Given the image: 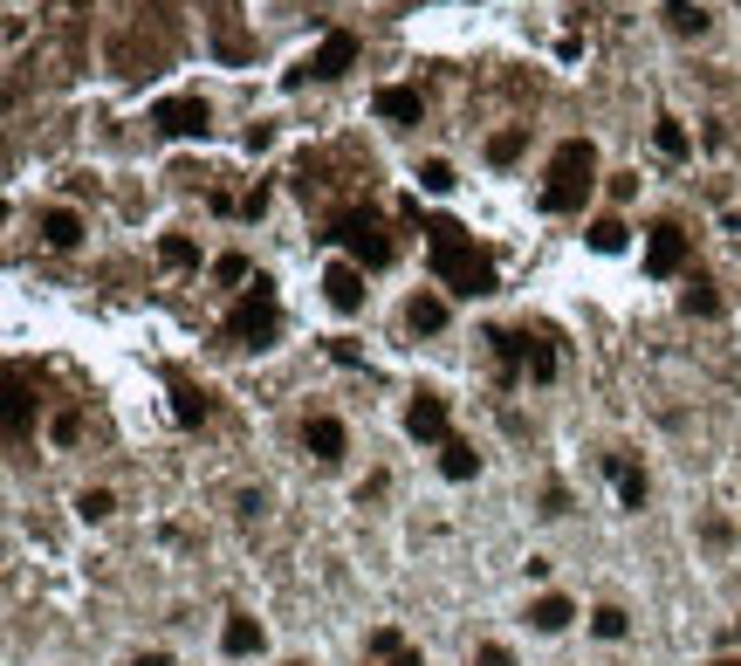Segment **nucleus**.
I'll list each match as a JSON object with an SVG mask.
<instances>
[{"mask_svg":"<svg viewBox=\"0 0 741 666\" xmlns=\"http://www.w3.org/2000/svg\"><path fill=\"white\" fill-rule=\"evenodd\" d=\"M419 234H426V254H432V275H440V289L453 296H495V262L474 248V234L460 220H419Z\"/></svg>","mask_w":741,"mask_h":666,"instance_id":"1","label":"nucleus"},{"mask_svg":"<svg viewBox=\"0 0 741 666\" xmlns=\"http://www.w3.org/2000/svg\"><path fill=\"white\" fill-rule=\"evenodd\" d=\"M598 186V145L591 138H564L543 172V214H577Z\"/></svg>","mask_w":741,"mask_h":666,"instance_id":"2","label":"nucleus"},{"mask_svg":"<svg viewBox=\"0 0 741 666\" xmlns=\"http://www.w3.org/2000/svg\"><path fill=\"white\" fill-rule=\"evenodd\" d=\"M220 337L241 344V351H268L275 337H282V302H275V282L268 275H254V289H241V302L220 323Z\"/></svg>","mask_w":741,"mask_h":666,"instance_id":"3","label":"nucleus"},{"mask_svg":"<svg viewBox=\"0 0 741 666\" xmlns=\"http://www.w3.org/2000/svg\"><path fill=\"white\" fill-rule=\"evenodd\" d=\"M329 241H344L357 268H392V262H398V241L385 234V220H378L371 207L337 214V220H329Z\"/></svg>","mask_w":741,"mask_h":666,"instance_id":"4","label":"nucleus"},{"mask_svg":"<svg viewBox=\"0 0 741 666\" xmlns=\"http://www.w3.org/2000/svg\"><path fill=\"white\" fill-rule=\"evenodd\" d=\"M488 344H495L508 378L529 371L535 386H549V378H556V351H549V337H535V330H488Z\"/></svg>","mask_w":741,"mask_h":666,"instance_id":"5","label":"nucleus"},{"mask_svg":"<svg viewBox=\"0 0 741 666\" xmlns=\"http://www.w3.org/2000/svg\"><path fill=\"white\" fill-rule=\"evenodd\" d=\"M350 69H357V35H350V28H329V35L316 42V56L302 62L289 83H302V76H316V83H337V76H350Z\"/></svg>","mask_w":741,"mask_h":666,"instance_id":"6","label":"nucleus"},{"mask_svg":"<svg viewBox=\"0 0 741 666\" xmlns=\"http://www.w3.org/2000/svg\"><path fill=\"white\" fill-rule=\"evenodd\" d=\"M151 124H159L165 138H207L213 111L199 104V96H159V104H151Z\"/></svg>","mask_w":741,"mask_h":666,"instance_id":"7","label":"nucleus"},{"mask_svg":"<svg viewBox=\"0 0 741 666\" xmlns=\"http://www.w3.org/2000/svg\"><path fill=\"white\" fill-rule=\"evenodd\" d=\"M686 248H694V234H686L680 220H659L652 234H646V275H659V282L680 275L686 268Z\"/></svg>","mask_w":741,"mask_h":666,"instance_id":"8","label":"nucleus"},{"mask_svg":"<svg viewBox=\"0 0 741 666\" xmlns=\"http://www.w3.org/2000/svg\"><path fill=\"white\" fill-rule=\"evenodd\" d=\"M405 433H413V440H426V447H447V440H453V426H447V399L432 392V386H419L413 405H405Z\"/></svg>","mask_w":741,"mask_h":666,"instance_id":"9","label":"nucleus"},{"mask_svg":"<svg viewBox=\"0 0 741 666\" xmlns=\"http://www.w3.org/2000/svg\"><path fill=\"white\" fill-rule=\"evenodd\" d=\"M323 302L337 317H357V310H364V268H357V262H329L323 268Z\"/></svg>","mask_w":741,"mask_h":666,"instance_id":"10","label":"nucleus"},{"mask_svg":"<svg viewBox=\"0 0 741 666\" xmlns=\"http://www.w3.org/2000/svg\"><path fill=\"white\" fill-rule=\"evenodd\" d=\"M302 447H310L323 468H337L344 460V447H350V433H344V420H329V413H316L310 426H302Z\"/></svg>","mask_w":741,"mask_h":666,"instance_id":"11","label":"nucleus"},{"mask_svg":"<svg viewBox=\"0 0 741 666\" xmlns=\"http://www.w3.org/2000/svg\"><path fill=\"white\" fill-rule=\"evenodd\" d=\"M262 646H268L262 619H247V611H227V625H220V653H227V659H247V653H262Z\"/></svg>","mask_w":741,"mask_h":666,"instance_id":"12","label":"nucleus"},{"mask_svg":"<svg viewBox=\"0 0 741 666\" xmlns=\"http://www.w3.org/2000/svg\"><path fill=\"white\" fill-rule=\"evenodd\" d=\"M405 330H413V337H440V330H447V296L419 289L413 302H405Z\"/></svg>","mask_w":741,"mask_h":666,"instance_id":"13","label":"nucleus"},{"mask_svg":"<svg viewBox=\"0 0 741 666\" xmlns=\"http://www.w3.org/2000/svg\"><path fill=\"white\" fill-rule=\"evenodd\" d=\"M371 111L385 117V124H419V111H426V104H419V90H405V83H385V90L371 96Z\"/></svg>","mask_w":741,"mask_h":666,"instance_id":"14","label":"nucleus"},{"mask_svg":"<svg viewBox=\"0 0 741 666\" xmlns=\"http://www.w3.org/2000/svg\"><path fill=\"white\" fill-rule=\"evenodd\" d=\"M604 474L618 481V502H625V508H646V495H652V489H646V468H632L625 453H604Z\"/></svg>","mask_w":741,"mask_h":666,"instance_id":"15","label":"nucleus"},{"mask_svg":"<svg viewBox=\"0 0 741 666\" xmlns=\"http://www.w3.org/2000/svg\"><path fill=\"white\" fill-rule=\"evenodd\" d=\"M570 619H577V605H570L564 592H543V598L529 605V625H535V632H564Z\"/></svg>","mask_w":741,"mask_h":666,"instance_id":"16","label":"nucleus"},{"mask_svg":"<svg viewBox=\"0 0 741 666\" xmlns=\"http://www.w3.org/2000/svg\"><path fill=\"white\" fill-rule=\"evenodd\" d=\"M35 227H42V241H48V248H62V254H69L76 241H83V220H76L69 207H48V214H42Z\"/></svg>","mask_w":741,"mask_h":666,"instance_id":"17","label":"nucleus"},{"mask_svg":"<svg viewBox=\"0 0 741 666\" xmlns=\"http://www.w3.org/2000/svg\"><path fill=\"white\" fill-rule=\"evenodd\" d=\"M440 474H447V481H474V474H481V453H474L467 440H447V447H440Z\"/></svg>","mask_w":741,"mask_h":666,"instance_id":"18","label":"nucleus"},{"mask_svg":"<svg viewBox=\"0 0 741 666\" xmlns=\"http://www.w3.org/2000/svg\"><path fill=\"white\" fill-rule=\"evenodd\" d=\"M667 28L673 35H707V8L701 0H667Z\"/></svg>","mask_w":741,"mask_h":666,"instance_id":"19","label":"nucleus"},{"mask_svg":"<svg viewBox=\"0 0 741 666\" xmlns=\"http://www.w3.org/2000/svg\"><path fill=\"white\" fill-rule=\"evenodd\" d=\"M625 234H632V227H625L618 214H604V220H591V227H583V241H591L598 254H618V248H625Z\"/></svg>","mask_w":741,"mask_h":666,"instance_id":"20","label":"nucleus"},{"mask_svg":"<svg viewBox=\"0 0 741 666\" xmlns=\"http://www.w3.org/2000/svg\"><path fill=\"white\" fill-rule=\"evenodd\" d=\"M522 145H529V131H522V124H508V131H495V138H488V165H516V159H522Z\"/></svg>","mask_w":741,"mask_h":666,"instance_id":"21","label":"nucleus"},{"mask_svg":"<svg viewBox=\"0 0 741 666\" xmlns=\"http://www.w3.org/2000/svg\"><path fill=\"white\" fill-rule=\"evenodd\" d=\"M76 516H83V523H111L117 516V495L111 489H83V495H76Z\"/></svg>","mask_w":741,"mask_h":666,"instance_id":"22","label":"nucleus"},{"mask_svg":"<svg viewBox=\"0 0 741 666\" xmlns=\"http://www.w3.org/2000/svg\"><path fill=\"white\" fill-rule=\"evenodd\" d=\"M652 145L667 151V159H686V151H694V145H686V124H680V117H659V124H652Z\"/></svg>","mask_w":741,"mask_h":666,"instance_id":"23","label":"nucleus"},{"mask_svg":"<svg viewBox=\"0 0 741 666\" xmlns=\"http://www.w3.org/2000/svg\"><path fill=\"white\" fill-rule=\"evenodd\" d=\"M159 262H165V268H199V248H193L186 234H165V241H159Z\"/></svg>","mask_w":741,"mask_h":666,"instance_id":"24","label":"nucleus"},{"mask_svg":"<svg viewBox=\"0 0 741 666\" xmlns=\"http://www.w3.org/2000/svg\"><path fill=\"white\" fill-rule=\"evenodd\" d=\"M591 632H598V639H625V632H632L625 605H598V611H591Z\"/></svg>","mask_w":741,"mask_h":666,"instance_id":"25","label":"nucleus"},{"mask_svg":"<svg viewBox=\"0 0 741 666\" xmlns=\"http://www.w3.org/2000/svg\"><path fill=\"white\" fill-rule=\"evenodd\" d=\"M686 317H721V296H714L707 275H694V289H686Z\"/></svg>","mask_w":741,"mask_h":666,"instance_id":"26","label":"nucleus"},{"mask_svg":"<svg viewBox=\"0 0 741 666\" xmlns=\"http://www.w3.org/2000/svg\"><path fill=\"white\" fill-rule=\"evenodd\" d=\"M419 186H426V193H453L460 179H453V165H447V159H426V165H419Z\"/></svg>","mask_w":741,"mask_h":666,"instance_id":"27","label":"nucleus"},{"mask_svg":"<svg viewBox=\"0 0 741 666\" xmlns=\"http://www.w3.org/2000/svg\"><path fill=\"white\" fill-rule=\"evenodd\" d=\"M701 543H707V550H728V543H734V523H728V516H707V523H701Z\"/></svg>","mask_w":741,"mask_h":666,"instance_id":"28","label":"nucleus"},{"mask_svg":"<svg viewBox=\"0 0 741 666\" xmlns=\"http://www.w3.org/2000/svg\"><path fill=\"white\" fill-rule=\"evenodd\" d=\"M398 653H405L398 625H378V632H371V659H398Z\"/></svg>","mask_w":741,"mask_h":666,"instance_id":"29","label":"nucleus"},{"mask_svg":"<svg viewBox=\"0 0 741 666\" xmlns=\"http://www.w3.org/2000/svg\"><path fill=\"white\" fill-rule=\"evenodd\" d=\"M213 282H247V254H220V262H213Z\"/></svg>","mask_w":741,"mask_h":666,"instance_id":"30","label":"nucleus"},{"mask_svg":"<svg viewBox=\"0 0 741 666\" xmlns=\"http://www.w3.org/2000/svg\"><path fill=\"white\" fill-rule=\"evenodd\" d=\"M543 516H570V489H564V481H549V489H543Z\"/></svg>","mask_w":741,"mask_h":666,"instance_id":"31","label":"nucleus"},{"mask_svg":"<svg viewBox=\"0 0 741 666\" xmlns=\"http://www.w3.org/2000/svg\"><path fill=\"white\" fill-rule=\"evenodd\" d=\"M48 433H56V447H76V433H83V420H76V413H56V426H48Z\"/></svg>","mask_w":741,"mask_h":666,"instance_id":"32","label":"nucleus"},{"mask_svg":"<svg viewBox=\"0 0 741 666\" xmlns=\"http://www.w3.org/2000/svg\"><path fill=\"white\" fill-rule=\"evenodd\" d=\"M178 420H207V399H193V386H178Z\"/></svg>","mask_w":741,"mask_h":666,"instance_id":"33","label":"nucleus"},{"mask_svg":"<svg viewBox=\"0 0 741 666\" xmlns=\"http://www.w3.org/2000/svg\"><path fill=\"white\" fill-rule=\"evenodd\" d=\"M474 666H516V653H508V646H481Z\"/></svg>","mask_w":741,"mask_h":666,"instance_id":"34","label":"nucleus"},{"mask_svg":"<svg viewBox=\"0 0 741 666\" xmlns=\"http://www.w3.org/2000/svg\"><path fill=\"white\" fill-rule=\"evenodd\" d=\"M638 193V172H611V199H632Z\"/></svg>","mask_w":741,"mask_h":666,"instance_id":"35","label":"nucleus"},{"mask_svg":"<svg viewBox=\"0 0 741 666\" xmlns=\"http://www.w3.org/2000/svg\"><path fill=\"white\" fill-rule=\"evenodd\" d=\"M385 666H426V659H419V646H405V653H398V659H385Z\"/></svg>","mask_w":741,"mask_h":666,"instance_id":"36","label":"nucleus"},{"mask_svg":"<svg viewBox=\"0 0 741 666\" xmlns=\"http://www.w3.org/2000/svg\"><path fill=\"white\" fill-rule=\"evenodd\" d=\"M131 666H165V653H138V659H131Z\"/></svg>","mask_w":741,"mask_h":666,"instance_id":"37","label":"nucleus"},{"mask_svg":"<svg viewBox=\"0 0 741 666\" xmlns=\"http://www.w3.org/2000/svg\"><path fill=\"white\" fill-rule=\"evenodd\" d=\"M707 666H741V653H721V659H707Z\"/></svg>","mask_w":741,"mask_h":666,"instance_id":"38","label":"nucleus"},{"mask_svg":"<svg viewBox=\"0 0 741 666\" xmlns=\"http://www.w3.org/2000/svg\"><path fill=\"white\" fill-rule=\"evenodd\" d=\"M734 646H741V619H734Z\"/></svg>","mask_w":741,"mask_h":666,"instance_id":"39","label":"nucleus"},{"mask_svg":"<svg viewBox=\"0 0 741 666\" xmlns=\"http://www.w3.org/2000/svg\"><path fill=\"white\" fill-rule=\"evenodd\" d=\"M289 666H310V659H289Z\"/></svg>","mask_w":741,"mask_h":666,"instance_id":"40","label":"nucleus"},{"mask_svg":"<svg viewBox=\"0 0 741 666\" xmlns=\"http://www.w3.org/2000/svg\"><path fill=\"white\" fill-rule=\"evenodd\" d=\"M734 8H741V0H734Z\"/></svg>","mask_w":741,"mask_h":666,"instance_id":"41","label":"nucleus"}]
</instances>
